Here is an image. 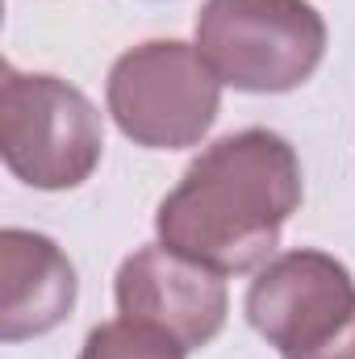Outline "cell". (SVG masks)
<instances>
[{
	"label": "cell",
	"mask_w": 355,
	"mask_h": 359,
	"mask_svg": "<svg viewBox=\"0 0 355 359\" xmlns=\"http://www.w3.org/2000/svg\"><path fill=\"white\" fill-rule=\"evenodd\" d=\"M301 159L272 130H239L205 147L155 209L168 251L217 276H243L276 255L284 222L301 209Z\"/></svg>",
	"instance_id": "obj_1"
},
{
	"label": "cell",
	"mask_w": 355,
	"mask_h": 359,
	"mask_svg": "<svg viewBox=\"0 0 355 359\" xmlns=\"http://www.w3.org/2000/svg\"><path fill=\"white\" fill-rule=\"evenodd\" d=\"M196 50L209 72L239 92L301 88L326 55V21L309 0H205Z\"/></svg>",
	"instance_id": "obj_2"
},
{
	"label": "cell",
	"mask_w": 355,
	"mask_h": 359,
	"mask_svg": "<svg viewBox=\"0 0 355 359\" xmlns=\"http://www.w3.org/2000/svg\"><path fill=\"white\" fill-rule=\"evenodd\" d=\"M105 151L100 113L76 84L46 72L0 67V155L38 192L80 188Z\"/></svg>",
	"instance_id": "obj_3"
},
{
	"label": "cell",
	"mask_w": 355,
	"mask_h": 359,
	"mask_svg": "<svg viewBox=\"0 0 355 359\" xmlns=\"http://www.w3.org/2000/svg\"><path fill=\"white\" fill-rule=\"evenodd\" d=\"M105 104L134 147L184 151L213 130L222 80L209 72L196 46L180 38H155L113 63Z\"/></svg>",
	"instance_id": "obj_4"
},
{
	"label": "cell",
	"mask_w": 355,
	"mask_h": 359,
	"mask_svg": "<svg viewBox=\"0 0 355 359\" xmlns=\"http://www.w3.org/2000/svg\"><path fill=\"white\" fill-rule=\"evenodd\" d=\"M247 322L280 355L330 343L355 318V276L326 251H284L255 271L247 288Z\"/></svg>",
	"instance_id": "obj_5"
},
{
	"label": "cell",
	"mask_w": 355,
	"mask_h": 359,
	"mask_svg": "<svg viewBox=\"0 0 355 359\" xmlns=\"http://www.w3.org/2000/svg\"><path fill=\"white\" fill-rule=\"evenodd\" d=\"M113 297H117L121 318L168 330L188 351H201L205 343H213L230 313L226 280L205 264H192L176 251H168L163 243L138 247L117 268Z\"/></svg>",
	"instance_id": "obj_6"
},
{
	"label": "cell",
	"mask_w": 355,
	"mask_h": 359,
	"mask_svg": "<svg viewBox=\"0 0 355 359\" xmlns=\"http://www.w3.org/2000/svg\"><path fill=\"white\" fill-rule=\"evenodd\" d=\"M76 268L63 247L34 230H0V339L51 334L76 309Z\"/></svg>",
	"instance_id": "obj_7"
},
{
	"label": "cell",
	"mask_w": 355,
	"mask_h": 359,
	"mask_svg": "<svg viewBox=\"0 0 355 359\" xmlns=\"http://www.w3.org/2000/svg\"><path fill=\"white\" fill-rule=\"evenodd\" d=\"M76 359H188V347L151 322L113 318L92 326Z\"/></svg>",
	"instance_id": "obj_8"
},
{
	"label": "cell",
	"mask_w": 355,
	"mask_h": 359,
	"mask_svg": "<svg viewBox=\"0 0 355 359\" xmlns=\"http://www.w3.org/2000/svg\"><path fill=\"white\" fill-rule=\"evenodd\" d=\"M288 359H355V318L330 339V343H322V347H314V351H301V355H288Z\"/></svg>",
	"instance_id": "obj_9"
}]
</instances>
